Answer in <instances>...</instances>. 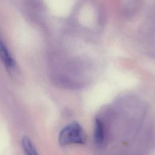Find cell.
<instances>
[{
	"label": "cell",
	"mask_w": 155,
	"mask_h": 155,
	"mask_svg": "<svg viewBox=\"0 0 155 155\" xmlns=\"http://www.w3.org/2000/svg\"><path fill=\"white\" fill-rule=\"evenodd\" d=\"M86 136L81 125L77 122H73L65 126L60 131L58 141L61 145L69 144H83Z\"/></svg>",
	"instance_id": "1"
},
{
	"label": "cell",
	"mask_w": 155,
	"mask_h": 155,
	"mask_svg": "<svg viewBox=\"0 0 155 155\" xmlns=\"http://www.w3.org/2000/svg\"><path fill=\"white\" fill-rule=\"evenodd\" d=\"M0 53L1 60L6 70L9 73H15L16 68L15 61L9 51L7 45L2 39L0 41Z\"/></svg>",
	"instance_id": "2"
},
{
	"label": "cell",
	"mask_w": 155,
	"mask_h": 155,
	"mask_svg": "<svg viewBox=\"0 0 155 155\" xmlns=\"http://www.w3.org/2000/svg\"><path fill=\"white\" fill-rule=\"evenodd\" d=\"M94 140L96 143L101 144L104 139V127L101 120L96 118L94 122Z\"/></svg>",
	"instance_id": "3"
},
{
	"label": "cell",
	"mask_w": 155,
	"mask_h": 155,
	"mask_svg": "<svg viewBox=\"0 0 155 155\" xmlns=\"http://www.w3.org/2000/svg\"><path fill=\"white\" fill-rule=\"evenodd\" d=\"M21 145L25 155H38L33 142L28 137L24 136L22 137Z\"/></svg>",
	"instance_id": "4"
}]
</instances>
